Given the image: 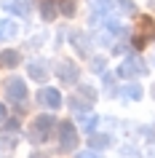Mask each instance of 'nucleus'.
Returning a JSON list of instances; mask_svg holds the SVG:
<instances>
[{"instance_id":"1","label":"nucleus","mask_w":155,"mask_h":158,"mask_svg":"<svg viewBox=\"0 0 155 158\" xmlns=\"http://www.w3.org/2000/svg\"><path fill=\"white\" fill-rule=\"evenodd\" d=\"M54 123H56V121H54L51 115H38L32 123H30V131H27V134H30V139H32L35 145L48 142L51 131H54Z\"/></svg>"},{"instance_id":"2","label":"nucleus","mask_w":155,"mask_h":158,"mask_svg":"<svg viewBox=\"0 0 155 158\" xmlns=\"http://www.w3.org/2000/svg\"><path fill=\"white\" fill-rule=\"evenodd\" d=\"M153 38H155L153 16H137V22H134V46H137V48H145Z\"/></svg>"},{"instance_id":"3","label":"nucleus","mask_w":155,"mask_h":158,"mask_svg":"<svg viewBox=\"0 0 155 158\" xmlns=\"http://www.w3.org/2000/svg\"><path fill=\"white\" fill-rule=\"evenodd\" d=\"M94 102H96V89L83 83V86H78V91L70 97V107L78 110V113H86V110H88Z\"/></svg>"},{"instance_id":"4","label":"nucleus","mask_w":155,"mask_h":158,"mask_svg":"<svg viewBox=\"0 0 155 158\" xmlns=\"http://www.w3.org/2000/svg\"><path fill=\"white\" fill-rule=\"evenodd\" d=\"M6 97H8L11 102H16L19 105V110H24V105H27V86H24V81L22 78H8L6 81Z\"/></svg>"},{"instance_id":"5","label":"nucleus","mask_w":155,"mask_h":158,"mask_svg":"<svg viewBox=\"0 0 155 158\" xmlns=\"http://www.w3.org/2000/svg\"><path fill=\"white\" fill-rule=\"evenodd\" d=\"M75 148H78V129L70 121L59 123V150L62 153H72Z\"/></svg>"},{"instance_id":"6","label":"nucleus","mask_w":155,"mask_h":158,"mask_svg":"<svg viewBox=\"0 0 155 158\" xmlns=\"http://www.w3.org/2000/svg\"><path fill=\"white\" fill-rule=\"evenodd\" d=\"M56 78L62 81V83H78L80 67L75 64L72 59H59V62H56Z\"/></svg>"},{"instance_id":"7","label":"nucleus","mask_w":155,"mask_h":158,"mask_svg":"<svg viewBox=\"0 0 155 158\" xmlns=\"http://www.w3.org/2000/svg\"><path fill=\"white\" fill-rule=\"evenodd\" d=\"M118 6L115 0H88V8H91V24H102L104 16L112 14V8Z\"/></svg>"},{"instance_id":"8","label":"nucleus","mask_w":155,"mask_h":158,"mask_svg":"<svg viewBox=\"0 0 155 158\" xmlns=\"http://www.w3.org/2000/svg\"><path fill=\"white\" fill-rule=\"evenodd\" d=\"M118 75L120 78H137V75H147V64L139 56H128L123 59V64L118 67Z\"/></svg>"},{"instance_id":"9","label":"nucleus","mask_w":155,"mask_h":158,"mask_svg":"<svg viewBox=\"0 0 155 158\" xmlns=\"http://www.w3.org/2000/svg\"><path fill=\"white\" fill-rule=\"evenodd\" d=\"M38 99H40V105H43V107H48V110H59V107H62V94H59L56 89H51V86L40 89Z\"/></svg>"},{"instance_id":"10","label":"nucleus","mask_w":155,"mask_h":158,"mask_svg":"<svg viewBox=\"0 0 155 158\" xmlns=\"http://www.w3.org/2000/svg\"><path fill=\"white\" fill-rule=\"evenodd\" d=\"M27 75H30L32 81H38V83H43V81L48 78V64H46V59L30 62V64H27Z\"/></svg>"},{"instance_id":"11","label":"nucleus","mask_w":155,"mask_h":158,"mask_svg":"<svg viewBox=\"0 0 155 158\" xmlns=\"http://www.w3.org/2000/svg\"><path fill=\"white\" fill-rule=\"evenodd\" d=\"M3 11H11V14H16V16H30L32 3H30V0H6V3H3Z\"/></svg>"},{"instance_id":"12","label":"nucleus","mask_w":155,"mask_h":158,"mask_svg":"<svg viewBox=\"0 0 155 158\" xmlns=\"http://www.w3.org/2000/svg\"><path fill=\"white\" fill-rule=\"evenodd\" d=\"M142 86L139 83H128V86H123L120 91H118V97H120V99H128V102H139L142 99Z\"/></svg>"},{"instance_id":"13","label":"nucleus","mask_w":155,"mask_h":158,"mask_svg":"<svg viewBox=\"0 0 155 158\" xmlns=\"http://www.w3.org/2000/svg\"><path fill=\"white\" fill-rule=\"evenodd\" d=\"M19 59H22V54L14 48H6V51H0V67H8V70H14V67L19 64Z\"/></svg>"},{"instance_id":"14","label":"nucleus","mask_w":155,"mask_h":158,"mask_svg":"<svg viewBox=\"0 0 155 158\" xmlns=\"http://www.w3.org/2000/svg\"><path fill=\"white\" fill-rule=\"evenodd\" d=\"M78 123H80V129H83V131H86V134H88V137H91V134H96L99 118L94 115V113H83V115H80V121H78Z\"/></svg>"},{"instance_id":"15","label":"nucleus","mask_w":155,"mask_h":158,"mask_svg":"<svg viewBox=\"0 0 155 158\" xmlns=\"http://www.w3.org/2000/svg\"><path fill=\"white\" fill-rule=\"evenodd\" d=\"M88 145H91V150H104V148L112 145V137H110V134H91Z\"/></svg>"},{"instance_id":"16","label":"nucleus","mask_w":155,"mask_h":158,"mask_svg":"<svg viewBox=\"0 0 155 158\" xmlns=\"http://www.w3.org/2000/svg\"><path fill=\"white\" fill-rule=\"evenodd\" d=\"M70 43L80 51L83 56H88V43H86V35H83V32H78V30H75V32H70Z\"/></svg>"},{"instance_id":"17","label":"nucleus","mask_w":155,"mask_h":158,"mask_svg":"<svg viewBox=\"0 0 155 158\" xmlns=\"http://www.w3.org/2000/svg\"><path fill=\"white\" fill-rule=\"evenodd\" d=\"M19 35V27L14 24V22H0V40H11V38H16Z\"/></svg>"},{"instance_id":"18","label":"nucleus","mask_w":155,"mask_h":158,"mask_svg":"<svg viewBox=\"0 0 155 158\" xmlns=\"http://www.w3.org/2000/svg\"><path fill=\"white\" fill-rule=\"evenodd\" d=\"M40 14L46 22H54L56 19V3L54 0H40Z\"/></svg>"},{"instance_id":"19","label":"nucleus","mask_w":155,"mask_h":158,"mask_svg":"<svg viewBox=\"0 0 155 158\" xmlns=\"http://www.w3.org/2000/svg\"><path fill=\"white\" fill-rule=\"evenodd\" d=\"M118 8L123 14H137V6H134V0H118Z\"/></svg>"},{"instance_id":"20","label":"nucleus","mask_w":155,"mask_h":158,"mask_svg":"<svg viewBox=\"0 0 155 158\" xmlns=\"http://www.w3.org/2000/svg\"><path fill=\"white\" fill-rule=\"evenodd\" d=\"M91 70H94V73H104V56H94L91 59Z\"/></svg>"},{"instance_id":"21","label":"nucleus","mask_w":155,"mask_h":158,"mask_svg":"<svg viewBox=\"0 0 155 158\" xmlns=\"http://www.w3.org/2000/svg\"><path fill=\"white\" fill-rule=\"evenodd\" d=\"M59 8H62V14L72 16V14H75V0H62V6H59Z\"/></svg>"},{"instance_id":"22","label":"nucleus","mask_w":155,"mask_h":158,"mask_svg":"<svg viewBox=\"0 0 155 158\" xmlns=\"http://www.w3.org/2000/svg\"><path fill=\"white\" fill-rule=\"evenodd\" d=\"M102 81H104V89H107V91H115V75L112 73H104V75H102Z\"/></svg>"},{"instance_id":"23","label":"nucleus","mask_w":155,"mask_h":158,"mask_svg":"<svg viewBox=\"0 0 155 158\" xmlns=\"http://www.w3.org/2000/svg\"><path fill=\"white\" fill-rule=\"evenodd\" d=\"M6 118H8V110L3 107V102H0V126L6 123Z\"/></svg>"},{"instance_id":"24","label":"nucleus","mask_w":155,"mask_h":158,"mask_svg":"<svg viewBox=\"0 0 155 158\" xmlns=\"http://www.w3.org/2000/svg\"><path fill=\"white\" fill-rule=\"evenodd\" d=\"M78 158H99L94 150H88V153H78Z\"/></svg>"},{"instance_id":"25","label":"nucleus","mask_w":155,"mask_h":158,"mask_svg":"<svg viewBox=\"0 0 155 158\" xmlns=\"http://www.w3.org/2000/svg\"><path fill=\"white\" fill-rule=\"evenodd\" d=\"M30 158H51V156H48V153H32Z\"/></svg>"},{"instance_id":"26","label":"nucleus","mask_w":155,"mask_h":158,"mask_svg":"<svg viewBox=\"0 0 155 158\" xmlns=\"http://www.w3.org/2000/svg\"><path fill=\"white\" fill-rule=\"evenodd\" d=\"M153 97H155V83H153Z\"/></svg>"}]
</instances>
